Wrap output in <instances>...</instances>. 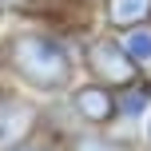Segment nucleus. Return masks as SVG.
Returning a JSON list of instances; mask_svg holds the SVG:
<instances>
[{
	"mask_svg": "<svg viewBox=\"0 0 151 151\" xmlns=\"http://www.w3.org/2000/svg\"><path fill=\"white\" fill-rule=\"evenodd\" d=\"M12 151H52V147H40V143H20V147H12Z\"/></svg>",
	"mask_w": 151,
	"mask_h": 151,
	"instance_id": "nucleus-8",
	"label": "nucleus"
},
{
	"mask_svg": "<svg viewBox=\"0 0 151 151\" xmlns=\"http://www.w3.org/2000/svg\"><path fill=\"white\" fill-rule=\"evenodd\" d=\"M12 68L20 80H28V88H40V91L68 88L72 80V60L64 44L44 32H24L12 40Z\"/></svg>",
	"mask_w": 151,
	"mask_h": 151,
	"instance_id": "nucleus-1",
	"label": "nucleus"
},
{
	"mask_svg": "<svg viewBox=\"0 0 151 151\" xmlns=\"http://www.w3.org/2000/svg\"><path fill=\"white\" fill-rule=\"evenodd\" d=\"M36 127V107L16 91H0V151L20 147Z\"/></svg>",
	"mask_w": 151,
	"mask_h": 151,
	"instance_id": "nucleus-3",
	"label": "nucleus"
},
{
	"mask_svg": "<svg viewBox=\"0 0 151 151\" xmlns=\"http://www.w3.org/2000/svg\"><path fill=\"white\" fill-rule=\"evenodd\" d=\"M119 48L127 52V60L135 64L139 72H151V28L147 24H139V28H127L123 32V40H119Z\"/></svg>",
	"mask_w": 151,
	"mask_h": 151,
	"instance_id": "nucleus-6",
	"label": "nucleus"
},
{
	"mask_svg": "<svg viewBox=\"0 0 151 151\" xmlns=\"http://www.w3.org/2000/svg\"><path fill=\"white\" fill-rule=\"evenodd\" d=\"M72 151H123V147L104 135H80V139H72Z\"/></svg>",
	"mask_w": 151,
	"mask_h": 151,
	"instance_id": "nucleus-7",
	"label": "nucleus"
},
{
	"mask_svg": "<svg viewBox=\"0 0 151 151\" xmlns=\"http://www.w3.org/2000/svg\"><path fill=\"white\" fill-rule=\"evenodd\" d=\"M88 68L104 88H135L139 83V68L127 60L119 40H111V36H99L88 44Z\"/></svg>",
	"mask_w": 151,
	"mask_h": 151,
	"instance_id": "nucleus-2",
	"label": "nucleus"
},
{
	"mask_svg": "<svg viewBox=\"0 0 151 151\" xmlns=\"http://www.w3.org/2000/svg\"><path fill=\"white\" fill-rule=\"evenodd\" d=\"M72 107L76 115H80L83 123H91V127H104V123L115 119V111H119V99L111 96V88H104V83H83V88L72 91Z\"/></svg>",
	"mask_w": 151,
	"mask_h": 151,
	"instance_id": "nucleus-4",
	"label": "nucleus"
},
{
	"mask_svg": "<svg viewBox=\"0 0 151 151\" xmlns=\"http://www.w3.org/2000/svg\"><path fill=\"white\" fill-rule=\"evenodd\" d=\"M104 4H107V20L123 32L147 24V16H151V0H104Z\"/></svg>",
	"mask_w": 151,
	"mask_h": 151,
	"instance_id": "nucleus-5",
	"label": "nucleus"
}]
</instances>
